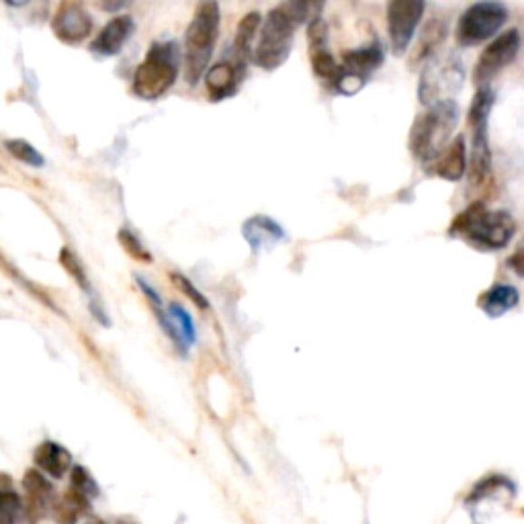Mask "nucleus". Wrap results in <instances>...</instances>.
<instances>
[{"instance_id": "412c9836", "label": "nucleus", "mask_w": 524, "mask_h": 524, "mask_svg": "<svg viewBox=\"0 0 524 524\" xmlns=\"http://www.w3.org/2000/svg\"><path fill=\"white\" fill-rule=\"evenodd\" d=\"M258 27H260V13L258 11H252L248 14H244V19L240 21V25H238L236 42H234V53H236V66L240 68L242 72H244L246 60L250 58L252 42H254V35H257Z\"/></svg>"}, {"instance_id": "a878e982", "label": "nucleus", "mask_w": 524, "mask_h": 524, "mask_svg": "<svg viewBox=\"0 0 524 524\" xmlns=\"http://www.w3.org/2000/svg\"><path fill=\"white\" fill-rule=\"evenodd\" d=\"M70 483L76 494H80L89 500H95L101 494V490H98V483L95 482V477H92L87 469L82 465H74L72 472H70Z\"/></svg>"}, {"instance_id": "72a5a7b5", "label": "nucleus", "mask_w": 524, "mask_h": 524, "mask_svg": "<svg viewBox=\"0 0 524 524\" xmlns=\"http://www.w3.org/2000/svg\"><path fill=\"white\" fill-rule=\"evenodd\" d=\"M522 514H524V510H522Z\"/></svg>"}, {"instance_id": "dca6fc26", "label": "nucleus", "mask_w": 524, "mask_h": 524, "mask_svg": "<svg viewBox=\"0 0 524 524\" xmlns=\"http://www.w3.org/2000/svg\"><path fill=\"white\" fill-rule=\"evenodd\" d=\"M33 461L35 467L40 469L42 473H48L53 480H60V477H64L68 472H72L70 451L53 441H45L37 446Z\"/></svg>"}, {"instance_id": "aec40b11", "label": "nucleus", "mask_w": 524, "mask_h": 524, "mask_svg": "<svg viewBox=\"0 0 524 524\" xmlns=\"http://www.w3.org/2000/svg\"><path fill=\"white\" fill-rule=\"evenodd\" d=\"M498 494L514 496L516 488H514V483H512L510 477H506L502 473H490V475H485L483 480H480L473 485V490L469 491V496L465 498V504L467 506H477V504H482L483 500L494 498Z\"/></svg>"}, {"instance_id": "c756f323", "label": "nucleus", "mask_w": 524, "mask_h": 524, "mask_svg": "<svg viewBox=\"0 0 524 524\" xmlns=\"http://www.w3.org/2000/svg\"><path fill=\"white\" fill-rule=\"evenodd\" d=\"M506 267L510 268L514 275H519L520 279H524V240L516 246V250L508 257Z\"/></svg>"}, {"instance_id": "6e6552de", "label": "nucleus", "mask_w": 524, "mask_h": 524, "mask_svg": "<svg viewBox=\"0 0 524 524\" xmlns=\"http://www.w3.org/2000/svg\"><path fill=\"white\" fill-rule=\"evenodd\" d=\"M385 60V53L379 40L371 42L363 48L351 50L342 56L341 72L332 87L342 92V95H357V92L365 87L367 80L371 79L375 70H379Z\"/></svg>"}, {"instance_id": "f8f14e48", "label": "nucleus", "mask_w": 524, "mask_h": 524, "mask_svg": "<svg viewBox=\"0 0 524 524\" xmlns=\"http://www.w3.org/2000/svg\"><path fill=\"white\" fill-rule=\"evenodd\" d=\"M23 488H25V504H23V512L29 524H37L45 514L51 510L53 502V485L45 480L40 469H29L23 477Z\"/></svg>"}, {"instance_id": "5701e85b", "label": "nucleus", "mask_w": 524, "mask_h": 524, "mask_svg": "<svg viewBox=\"0 0 524 524\" xmlns=\"http://www.w3.org/2000/svg\"><path fill=\"white\" fill-rule=\"evenodd\" d=\"M60 265L66 268L68 275H70L76 283H79V287L84 293H87V297L95 295V291H92V285H90V279H89V275H87V268H84V265L80 262L79 254H76L72 248H68V246H64V248L60 250Z\"/></svg>"}, {"instance_id": "39448f33", "label": "nucleus", "mask_w": 524, "mask_h": 524, "mask_svg": "<svg viewBox=\"0 0 524 524\" xmlns=\"http://www.w3.org/2000/svg\"><path fill=\"white\" fill-rule=\"evenodd\" d=\"M465 82V66L457 53L441 51L424 61L418 80V98L424 107L454 101Z\"/></svg>"}, {"instance_id": "7ed1b4c3", "label": "nucleus", "mask_w": 524, "mask_h": 524, "mask_svg": "<svg viewBox=\"0 0 524 524\" xmlns=\"http://www.w3.org/2000/svg\"><path fill=\"white\" fill-rule=\"evenodd\" d=\"M220 21L221 13L218 3H201L192 14L184 35V79L191 87L201 80L210 66L220 33Z\"/></svg>"}, {"instance_id": "423d86ee", "label": "nucleus", "mask_w": 524, "mask_h": 524, "mask_svg": "<svg viewBox=\"0 0 524 524\" xmlns=\"http://www.w3.org/2000/svg\"><path fill=\"white\" fill-rule=\"evenodd\" d=\"M297 21L293 19L287 5H279L267 14L265 25L260 31V40L254 51V61L262 70H276L289 58L293 35H295Z\"/></svg>"}, {"instance_id": "0eeeda50", "label": "nucleus", "mask_w": 524, "mask_h": 524, "mask_svg": "<svg viewBox=\"0 0 524 524\" xmlns=\"http://www.w3.org/2000/svg\"><path fill=\"white\" fill-rule=\"evenodd\" d=\"M508 17L510 13L502 3H475L467 6L454 31L457 43L463 48H473V45L491 40L504 27Z\"/></svg>"}, {"instance_id": "20e7f679", "label": "nucleus", "mask_w": 524, "mask_h": 524, "mask_svg": "<svg viewBox=\"0 0 524 524\" xmlns=\"http://www.w3.org/2000/svg\"><path fill=\"white\" fill-rule=\"evenodd\" d=\"M181 70V51L176 42H156L134 72V95L144 101H156L174 87Z\"/></svg>"}, {"instance_id": "9d476101", "label": "nucleus", "mask_w": 524, "mask_h": 524, "mask_svg": "<svg viewBox=\"0 0 524 524\" xmlns=\"http://www.w3.org/2000/svg\"><path fill=\"white\" fill-rule=\"evenodd\" d=\"M424 11H426V5L422 0H391L388 3V31L391 50L398 58H402L410 48Z\"/></svg>"}, {"instance_id": "473e14b6", "label": "nucleus", "mask_w": 524, "mask_h": 524, "mask_svg": "<svg viewBox=\"0 0 524 524\" xmlns=\"http://www.w3.org/2000/svg\"><path fill=\"white\" fill-rule=\"evenodd\" d=\"M84 524H107L103 519H97V516H89V520Z\"/></svg>"}, {"instance_id": "f3484780", "label": "nucleus", "mask_w": 524, "mask_h": 524, "mask_svg": "<svg viewBox=\"0 0 524 524\" xmlns=\"http://www.w3.org/2000/svg\"><path fill=\"white\" fill-rule=\"evenodd\" d=\"M520 302V293L512 285H494L488 291L482 293V297L477 299V307L488 315V318H502L504 313L512 312Z\"/></svg>"}, {"instance_id": "393cba45", "label": "nucleus", "mask_w": 524, "mask_h": 524, "mask_svg": "<svg viewBox=\"0 0 524 524\" xmlns=\"http://www.w3.org/2000/svg\"><path fill=\"white\" fill-rule=\"evenodd\" d=\"M168 313H171L173 322L176 323V328H179V332L182 336L184 344H187V349L195 344L197 342V328H195V322H192V318H191V313L184 310L181 304H171V307H168Z\"/></svg>"}, {"instance_id": "2eb2a0df", "label": "nucleus", "mask_w": 524, "mask_h": 524, "mask_svg": "<svg viewBox=\"0 0 524 524\" xmlns=\"http://www.w3.org/2000/svg\"><path fill=\"white\" fill-rule=\"evenodd\" d=\"M242 70L232 61H220V64L211 66L205 74V87L207 95L211 101H223V98L232 97L240 84Z\"/></svg>"}, {"instance_id": "cd10ccee", "label": "nucleus", "mask_w": 524, "mask_h": 524, "mask_svg": "<svg viewBox=\"0 0 524 524\" xmlns=\"http://www.w3.org/2000/svg\"><path fill=\"white\" fill-rule=\"evenodd\" d=\"M119 242L123 248H126V252L129 254V257H134L136 260H140V262H145V265H150L152 262V254L145 250V246L142 244L140 238H137L134 232H131L129 228H121L119 229Z\"/></svg>"}, {"instance_id": "f03ea898", "label": "nucleus", "mask_w": 524, "mask_h": 524, "mask_svg": "<svg viewBox=\"0 0 524 524\" xmlns=\"http://www.w3.org/2000/svg\"><path fill=\"white\" fill-rule=\"evenodd\" d=\"M459 123V105L446 101L418 115L410 129V150L424 164H433L449 148Z\"/></svg>"}, {"instance_id": "9b49d317", "label": "nucleus", "mask_w": 524, "mask_h": 524, "mask_svg": "<svg viewBox=\"0 0 524 524\" xmlns=\"http://www.w3.org/2000/svg\"><path fill=\"white\" fill-rule=\"evenodd\" d=\"M53 33L64 43H82L92 33V19L89 11L79 3H66L60 6L51 21Z\"/></svg>"}, {"instance_id": "a211bd4d", "label": "nucleus", "mask_w": 524, "mask_h": 524, "mask_svg": "<svg viewBox=\"0 0 524 524\" xmlns=\"http://www.w3.org/2000/svg\"><path fill=\"white\" fill-rule=\"evenodd\" d=\"M242 236L246 238V242L250 244L252 250H258L265 244H273L276 240H283L285 232L275 220L267 218V215H254V218L244 221Z\"/></svg>"}, {"instance_id": "2f4dec72", "label": "nucleus", "mask_w": 524, "mask_h": 524, "mask_svg": "<svg viewBox=\"0 0 524 524\" xmlns=\"http://www.w3.org/2000/svg\"><path fill=\"white\" fill-rule=\"evenodd\" d=\"M89 307H90V313L95 315V318H97V322H98V323H103V326H111V320H109V315H107V312L103 310V304L98 302L97 295L89 297Z\"/></svg>"}, {"instance_id": "bb28decb", "label": "nucleus", "mask_w": 524, "mask_h": 524, "mask_svg": "<svg viewBox=\"0 0 524 524\" xmlns=\"http://www.w3.org/2000/svg\"><path fill=\"white\" fill-rule=\"evenodd\" d=\"M23 514V500L13 490H0V524H17Z\"/></svg>"}, {"instance_id": "c85d7f7f", "label": "nucleus", "mask_w": 524, "mask_h": 524, "mask_svg": "<svg viewBox=\"0 0 524 524\" xmlns=\"http://www.w3.org/2000/svg\"><path fill=\"white\" fill-rule=\"evenodd\" d=\"M171 279H173V283L176 285V287H179L184 293V295H187L191 302L199 307V310H203V312L210 310L211 305H210V302H207V297L195 287V285L191 283V279H187V276L181 275V273H173Z\"/></svg>"}, {"instance_id": "ddd939ff", "label": "nucleus", "mask_w": 524, "mask_h": 524, "mask_svg": "<svg viewBox=\"0 0 524 524\" xmlns=\"http://www.w3.org/2000/svg\"><path fill=\"white\" fill-rule=\"evenodd\" d=\"M134 31H136V21L131 14H119V17H113L101 29V33L95 37V42L90 43V50L105 58L117 56L123 45L129 42V37L134 35Z\"/></svg>"}, {"instance_id": "b1692460", "label": "nucleus", "mask_w": 524, "mask_h": 524, "mask_svg": "<svg viewBox=\"0 0 524 524\" xmlns=\"http://www.w3.org/2000/svg\"><path fill=\"white\" fill-rule=\"evenodd\" d=\"M5 148L9 150L19 162H23V164L33 166V168H42L45 164V158L40 152H37L35 145L29 144L27 140H6Z\"/></svg>"}, {"instance_id": "7c9ffc66", "label": "nucleus", "mask_w": 524, "mask_h": 524, "mask_svg": "<svg viewBox=\"0 0 524 524\" xmlns=\"http://www.w3.org/2000/svg\"><path fill=\"white\" fill-rule=\"evenodd\" d=\"M136 283H137V287L142 289V293L145 295V299L152 304V307H162V297H160V293L152 287V285L144 279V276L140 275H136Z\"/></svg>"}, {"instance_id": "1a4fd4ad", "label": "nucleus", "mask_w": 524, "mask_h": 524, "mask_svg": "<svg viewBox=\"0 0 524 524\" xmlns=\"http://www.w3.org/2000/svg\"><path fill=\"white\" fill-rule=\"evenodd\" d=\"M519 50H520L519 29H508L504 33L496 35L491 43L485 45L482 56L477 58L473 70V80L477 87H488V82L494 80L504 68L512 64L516 56H519Z\"/></svg>"}, {"instance_id": "4be33fe9", "label": "nucleus", "mask_w": 524, "mask_h": 524, "mask_svg": "<svg viewBox=\"0 0 524 524\" xmlns=\"http://www.w3.org/2000/svg\"><path fill=\"white\" fill-rule=\"evenodd\" d=\"M446 33H449V27H446L444 19H430L426 25H424L420 33L418 48H416L414 61L426 60L430 53L441 48V43L446 40Z\"/></svg>"}, {"instance_id": "f257e3e1", "label": "nucleus", "mask_w": 524, "mask_h": 524, "mask_svg": "<svg viewBox=\"0 0 524 524\" xmlns=\"http://www.w3.org/2000/svg\"><path fill=\"white\" fill-rule=\"evenodd\" d=\"M516 234V221L510 211H490L485 203L475 201L454 215L449 226V236L463 238L473 248L485 252L502 250Z\"/></svg>"}, {"instance_id": "4468645a", "label": "nucleus", "mask_w": 524, "mask_h": 524, "mask_svg": "<svg viewBox=\"0 0 524 524\" xmlns=\"http://www.w3.org/2000/svg\"><path fill=\"white\" fill-rule=\"evenodd\" d=\"M430 166H433V173L436 176H441V179L449 182H457L463 179V174L467 171L465 137L463 136L453 137L449 148H446Z\"/></svg>"}, {"instance_id": "6ab92c4d", "label": "nucleus", "mask_w": 524, "mask_h": 524, "mask_svg": "<svg viewBox=\"0 0 524 524\" xmlns=\"http://www.w3.org/2000/svg\"><path fill=\"white\" fill-rule=\"evenodd\" d=\"M50 512L58 524H79L80 516L90 514V500L76 494L74 490H68L64 496L53 502Z\"/></svg>"}]
</instances>
